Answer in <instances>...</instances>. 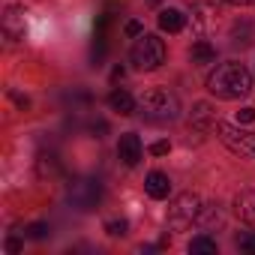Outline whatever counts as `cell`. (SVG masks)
I'll return each instance as SVG.
<instances>
[{"mask_svg": "<svg viewBox=\"0 0 255 255\" xmlns=\"http://www.w3.org/2000/svg\"><path fill=\"white\" fill-rule=\"evenodd\" d=\"M207 90L219 99H243L252 90V75L243 63H219L207 75Z\"/></svg>", "mask_w": 255, "mask_h": 255, "instance_id": "1", "label": "cell"}, {"mask_svg": "<svg viewBox=\"0 0 255 255\" xmlns=\"http://www.w3.org/2000/svg\"><path fill=\"white\" fill-rule=\"evenodd\" d=\"M138 111H141V117L150 120V123H171V120H177V114H180V99H177L171 90H165V87H150V90L141 93Z\"/></svg>", "mask_w": 255, "mask_h": 255, "instance_id": "2", "label": "cell"}, {"mask_svg": "<svg viewBox=\"0 0 255 255\" xmlns=\"http://www.w3.org/2000/svg\"><path fill=\"white\" fill-rule=\"evenodd\" d=\"M129 60H132L135 69L153 72V69H159L162 60H165V42H162L159 36H153V33H141L138 42H135L132 51H129Z\"/></svg>", "mask_w": 255, "mask_h": 255, "instance_id": "3", "label": "cell"}, {"mask_svg": "<svg viewBox=\"0 0 255 255\" xmlns=\"http://www.w3.org/2000/svg\"><path fill=\"white\" fill-rule=\"evenodd\" d=\"M66 198H69L72 207H78V210L87 213V210H93V207L102 201V186H99V180H93V177H78V180L69 183Z\"/></svg>", "mask_w": 255, "mask_h": 255, "instance_id": "4", "label": "cell"}, {"mask_svg": "<svg viewBox=\"0 0 255 255\" xmlns=\"http://www.w3.org/2000/svg\"><path fill=\"white\" fill-rule=\"evenodd\" d=\"M213 129H216L219 141L228 144L234 153L252 156V159H255V132H243V129H237V126H231V123H222V120H216Z\"/></svg>", "mask_w": 255, "mask_h": 255, "instance_id": "5", "label": "cell"}, {"mask_svg": "<svg viewBox=\"0 0 255 255\" xmlns=\"http://www.w3.org/2000/svg\"><path fill=\"white\" fill-rule=\"evenodd\" d=\"M198 213H201V198L192 195V192H183L168 207V225L171 228H186V225H192L198 219Z\"/></svg>", "mask_w": 255, "mask_h": 255, "instance_id": "6", "label": "cell"}, {"mask_svg": "<svg viewBox=\"0 0 255 255\" xmlns=\"http://www.w3.org/2000/svg\"><path fill=\"white\" fill-rule=\"evenodd\" d=\"M117 156H120L123 165L135 168V165L141 162V138H138L135 132H123L120 141H117Z\"/></svg>", "mask_w": 255, "mask_h": 255, "instance_id": "7", "label": "cell"}, {"mask_svg": "<svg viewBox=\"0 0 255 255\" xmlns=\"http://www.w3.org/2000/svg\"><path fill=\"white\" fill-rule=\"evenodd\" d=\"M144 189H147L150 198L162 201V198H168V192H171V180H168V174H162V171H150L147 180H144Z\"/></svg>", "mask_w": 255, "mask_h": 255, "instance_id": "8", "label": "cell"}, {"mask_svg": "<svg viewBox=\"0 0 255 255\" xmlns=\"http://www.w3.org/2000/svg\"><path fill=\"white\" fill-rule=\"evenodd\" d=\"M108 105H111V111H117L120 117H129V114H135V108H138V102L126 93V90H111V93H108Z\"/></svg>", "mask_w": 255, "mask_h": 255, "instance_id": "9", "label": "cell"}, {"mask_svg": "<svg viewBox=\"0 0 255 255\" xmlns=\"http://www.w3.org/2000/svg\"><path fill=\"white\" fill-rule=\"evenodd\" d=\"M234 213L243 219V222H249V225H255V192H240L237 198H234Z\"/></svg>", "mask_w": 255, "mask_h": 255, "instance_id": "10", "label": "cell"}, {"mask_svg": "<svg viewBox=\"0 0 255 255\" xmlns=\"http://www.w3.org/2000/svg\"><path fill=\"white\" fill-rule=\"evenodd\" d=\"M183 24H186V15H183L180 9H162V12H159V27H162L165 33H180Z\"/></svg>", "mask_w": 255, "mask_h": 255, "instance_id": "11", "label": "cell"}, {"mask_svg": "<svg viewBox=\"0 0 255 255\" xmlns=\"http://www.w3.org/2000/svg\"><path fill=\"white\" fill-rule=\"evenodd\" d=\"M213 57H216V51H213V45H210V42H195V45H192V51H189V60H192L195 66L213 63Z\"/></svg>", "mask_w": 255, "mask_h": 255, "instance_id": "12", "label": "cell"}, {"mask_svg": "<svg viewBox=\"0 0 255 255\" xmlns=\"http://www.w3.org/2000/svg\"><path fill=\"white\" fill-rule=\"evenodd\" d=\"M198 225H204V228H213V225H219L222 222V213L216 210V204H201V213H198V219H195Z\"/></svg>", "mask_w": 255, "mask_h": 255, "instance_id": "13", "label": "cell"}, {"mask_svg": "<svg viewBox=\"0 0 255 255\" xmlns=\"http://www.w3.org/2000/svg\"><path fill=\"white\" fill-rule=\"evenodd\" d=\"M192 123H195V126H201V129H210V126H216V123H213V114H210V105L198 102V105H195V111H192Z\"/></svg>", "mask_w": 255, "mask_h": 255, "instance_id": "14", "label": "cell"}, {"mask_svg": "<svg viewBox=\"0 0 255 255\" xmlns=\"http://www.w3.org/2000/svg\"><path fill=\"white\" fill-rule=\"evenodd\" d=\"M189 252L192 255H198V252H207V255H213L216 252V240H210V237H192V243H189Z\"/></svg>", "mask_w": 255, "mask_h": 255, "instance_id": "15", "label": "cell"}, {"mask_svg": "<svg viewBox=\"0 0 255 255\" xmlns=\"http://www.w3.org/2000/svg\"><path fill=\"white\" fill-rule=\"evenodd\" d=\"M105 231H108L111 237H123V234H126V219H114V222H108Z\"/></svg>", "mask_w": 255, "mask_h": 255, "instance_id": "16", "label": "cell"}, {"mask_svg": "<svg viewBox=\"0 0 255 255\" xmlns=\"http://www.w3.org/2000/svg\"><path fill=\"white\" fill-rule=\"evenodd\" d=\"M45 234H48V225H45V222H33V225L27 228V237H33V240H42Z\"/></svg>", "mask_w": 255, "mask_h": 255, "instance_id": "17", "label": "cell"}, {"mask_svg": "<svg viewBox=\"0 0 255 255\" xmlns=\"http://www.w3.org/2000/svg\"><path fill=\"white\" fill-rule=\"evenodd\" d=\"M237 246H240L243 252H255V231H252V234H240V237H237Z\"/></svg>", "mask_w": 255, "mask_h": 255, "instance_id": "18", "label": "cell"}, {"mask_svg": "<svg viewBox=\"0 0 255 255\" xmlns=\"http://www.w3.org/2000/svg\"><path fill=\"white\" fill-rule=\"evenodd\" d=\"M168 150H171L168 141H153V144H150V153H153V156H165Z\"/></svg>", "mask_w": 255, "mask_h": 255, "instance_id": "19", "label": "cell"}, {"mask_svg": "<svg viewBox=\"0 0 255 255\" xmlns=\"http://www.w3.org/2000/svg\"><path fill=\"white\" fill-rule=\"evenodd\" d=\"M255 120V108H240L237 111V123H252Z\"/></svg>", "mask_w": 255, "mask_h": 255, "instance_id": "20", "label": "cell"}, {"mask_svg": "<svg viewBox=\"0 0 255 255\" xmlns=\"http://www.w3.org/2000/svg\"><path fill=\"white\" fill-rule=\"evenodd\" d=\"M141 33H144L141 21H126V36H141Z\"/></svg>", "mask_w": 255, "mask_h": 255, "instance_id": "21", "label": "cell"}, {"mask_svg": "<svg viewBox=\"0 0 255 255\" xmlns=\"http://www.w3.org/2000/svg\"><path fill=\"white\" fill-rule=\"evenodd\" d=\"M6 249H9V252H12V255H15V252H18V249H21V246H18V240H9V243H6Z\"/></svg>", "mask_w": 255, "mask_h": 255, "instance_id": "22", "label": "cell"}, {"mask_svg": "<svg viewBox=\"0 0 255 255\" xmlns=\"http://www.w3.org/2000/svg\"><path fill=\"white\" fill-rule=\"evenodd\" d=\"M228 3H234V6H246V3H255V0H228Z\"/></svg>", "mask_w": 255, "mask_h": 255, "instance_id": "23", "label": "cell"}, {"mask_svg": "<svg viewBox=\"0 0 255 255\" xmlns=\"http://www.w3.org/2000/svg\"><path fill=\"white\" fill-rule=\"evenodd\" d=\"M153 3H156V0H153Z\"/></svg>", "mask_w": 255, "mask_h": 255, "instance_id": "24", "label": "cell"}]
</instances>
